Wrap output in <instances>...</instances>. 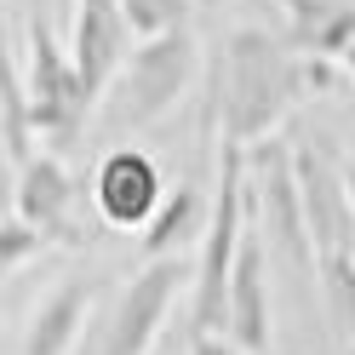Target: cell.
<instances>
[{
  "mask_svg": "<svg viewBox=\"0 0 355 355\" xmlns=\"http://www.w3.org/2000/svg\"><path fill=\"white\" fill-rule=\"evenodd\" d=\"M321 86H327V69L315 58H304L293 40L270 29H235L224 40V58H218V98H212L218 144H235V149L270 144L275 126Z\"/></svg>",
  "mask_w": 355,
  "mask_h": 355,
  "instance_id": "1",
  "label": "cell"
},
{
  "mask_svg": "<svg viewBox=\"0 0 355 355\" xmlns=\"http://www.w3.org/2000/svg\"><path fill=\"white\" fill-rule=\"evenodd\" d=\"M293 178H298V207L309 230V270L321 281L338 338H349L355 349V207L344 195V178L315 149H293Z\"/></svg>",
  "mask_w": 355,
  "mask_h": 355,
  "instance_id": "2",
  "label": "cell"
},
{
  "mask_svg": "<svg viewBox=\"0 0 355 355\" xmlns=\"http://www.w3.org/2000/svg\"><path fill=\"white\" fill-rule=\"evenodd\" d=\"M252 218V184H247V149L218 144V184H212V207H207V230H201V258H195V304L189 321L195 332H224V304H230V270H235V247L247 235Z\"/></svg>",
  "mask_w": 355,
  "mask_h": 355,
  "instance_id": "3",
  "label": "cell"
},
{
  "mask_svg": "<svg viewBox=\"0 0 355 355\" xmlns=\"http://www.w3.org/2000/svg\"><path fill=\"white\" fill-rule=\"evenodd\" d=\"M17 80H24V109H29V132L35 138H52V144L80 138L92 98H86L69 52L52 40L46 17H29V63L17 69Z\"/></svg>",
  "mask_w": 355,
  "mask_h": 355,
  "instance_id": "4",
  "label": "cell"
},
{
  "mask_svg": "<svg viewBox=\"0 0 355 355\" xmlns=\"http://www.w3.org/2000/svg\"><path fill=\"white\" fill-rule=\"evenodd\" d=\"M195 35L189 29H172V35H155V40H138V52H126L115 86H109V98H115V115L144 126V121H161L166 109L189 92L195 80Z\"/></svg>",
  "mask_w": 355,
  "mask_h": 355,
  "instance_id": "5",
  "label": "cell"
},
{
  "mask_svg": "<svg viewBox=\"0 0 355 355\" xmlns=\"http://www.w3.org/2000/svg\"><path fill=\"white\" fill-rule=\"evenodd\" d=\"M184 286H189V263L184 258H149L115 293L92 355H155V338H161V327H166V315H172V304H178Z\"/></svg>",
  "mask_w": 355,
  "mask_h": 355,
  "instance_id": "6",
  "label": "cell"
},
{
  "mask_svg": "<svg viewBox=\"0 0 355 355\" xmlns=\"http://www.w3.org/2000/svg\"><path fill=\"white\" fill-rule=\"evenodd\" d=\"M166 201V178L155 166V155L144 149H109L98 172H92V207L109 230H126V235H144V224Z\"/></svg>",
  "mask_w": 355,
  "mask_h": 355,
  "instance_id": "7",
  "label": "cell"
},
{
  "mask_svg": "<svg viewBox=\"0 0 355 355\" xmlns=\"http://www.w3.org/2000/svg\"><path fill=\"white\" fill-rule=\"evenodd\" d=\"M258 207V195H252ZM258 218V212H252ZM247 218V235L235 247V270H230V304H224V338L247 355L270 349V275H263V235Z\"/></svg>",
  "mask_w": 355,
  "mask_h": 355,
  "instance_id": "8",
  "label": "cell"
},
{
  "mask_svg": "<svg viewBox=\"0 0 355 355\" xmlns=\"http://www.w3.org/2000/svg\"><path fill=\"white\" fill-rule=\"evenodd\" d=\"M12 207H17V224L35 230L40 241H80V230H75V178L58 155H29L17 166Z\"/></svg>",
  "mask_w": 355,
  "mask_h": 355,
  "instance_id": "9",
  "label": "cell"
},
{
  "mask_svg": "<svg viewBox=\"0 0 355 355\" xmlns=\"http://www.w3.org/2000/svg\"><path fill=\"white\" fill-rule=\"evenodd\" d=\"M126 40H132V29H126V17H121L115 0H75L69 63H75V75H80V86H86V98H92V103L115 86L121 63H126V52H132Z\"/></svg>",
  "mask_w": 355,
  "mask_h": 355,
  "instance_id": "10",
  "label": "cell"
},
{
  "mask_svg": "<svg viewBox=\"0 0 355 355\" xmlns=\"http://www.w3.org/2000/svg\"><path fill=\"white\" fill-rule=\"evenodd\" d=\"M92 293L98 286L86 275H69L63 286H52L40 298L35 321H29V338H24V355H69L86 332V315H92Z\"/></svg>",
  "mask_w": 355,
  "mask_h": 355,
  "instance_id": "11",
  "label": "cell"
},
{
  "mask_svg": "<svg viewBox=\"0 0 355 355\" xmlns=\"http://www.w3.org/2000/svg\"><path fill=\"white\" fill-rule=\"evenodd\" d=\"M286 24H293V46L315 63H338L344 46L355 40V6L349 0H281Z\"/></svg>",
  "mask_w": 355,
  "mask_h": 355,
  "instance_id": "12",
  "label": "cell"
},
{
  "mask_svg": "<svg viewBox=\"0 0 355 355\" xmlns=\"http://www.w3.org/2000/svg\"><path fill=\"white\" fill-rule=\"evenodd\" d=\"M207 230V207H201V189H189V184H178V189H166V201H161V212L144 224V252L149 258H178L189 247L195 235Z\"/></svg>",
  "mask_w": 355,
  "mask_h": 355,
  "instance_id": "13",
  "label": "cell"
},
{
  "mask_svg": "<svg viewBox=\"0 0 355 355\" xmlns=\"http://www.w3.org/2000/svg\"><path fill=\"white\" fill-rule=\"evenodd\" d=\"M126 29L138 40H155V35H172V29H189V12L195 0H115Z\"/></svg>",
  "mask_w": 355,
  "mask_h": 355,
  "instance_id": "14",
  "label": "cell"
},
{
  "mask_svg": "<svg viewBox=\"0 0 355 355\" xmlns=\"http://www.w3.org/2000/svg\"><path fill=\"white\" fill-rule=\"evenodd\" d=\"M40 247H46V241H40L35 230H24L17 218H0V281H6L12 270H24Z\"/></svg>",
  "mask_w": 355,
  "mask_h": 355,
  "instance_id": "15",
  "label": "cell"
},
{
  "mask_svg": "<svg viewBox=\"0 0 355 355\" xmlns=\"http://www.w3.org/2000/svg\"><path fill=\"white\" fill-rule=\"evenodd\" d=\"M189 355H247V349H235L224 332H195V338H189Z\"/></svg>",
  "mask_w": 355,
  "mask_h": 355,
  "instance_id": "16",
  "label": "cell"
},
{
  "mask_svg": "<svg viewBox=\"0 0 355 355\" xmlns=\"http://www.w3.org/2000/svg\"><path fill=\"white\" fill-rule=\"evenodd\" d=\"M6 172L12 161H6V98H0V207H6Z\"/></svg>",
  "mask_w": 355,
  "mask_h": 355,
  "instance_id": "17",
  "label": "cell"
},
{
  "mask_svg": "<svg viewBox=\"0 0 355 355\" xmlns=\"http://www.w3.org/2000/svg\"><path fill=\"white\" fill-rule=\"evenodd\" d=\"M338 69H344V75L355 80V40H349V46H344V58H338Z\"/></svg>",
  "mask_w": 355,
  "mask_h": 355,
  "instance_id": "18",
  "label": "cell"
},
{
  "mask_svg": "<svg viewBox=\"0 0 355 355\" xmlns=\"http://www.w3.org/2000/svg\"><path fill=\"white\" fill-rule=\"evenodd\" d=\"M344 195H349V207H355V161L344 166Z\"/></svg>",
  "mask_w": 355,
  "mask_h": 355,
  "instance_id": "19",
  "label": "cell"
},
{
  "mask_svg": "<svg viewBox=\"0 0 355 355\" xmlns=\"http://www.w3.org/2000/svg\"><path fill=\"white\" fill-rule=\"evenodd\" d=\"M349 6H355V0H349Z\"/></svg>",
  "mask_w": 355,
  "mask_h": 355,
  "instance_id": "20",
  "label": "cell"
}]
</instances>
